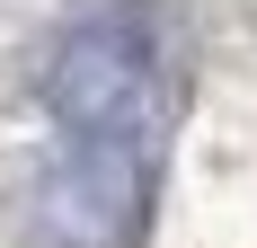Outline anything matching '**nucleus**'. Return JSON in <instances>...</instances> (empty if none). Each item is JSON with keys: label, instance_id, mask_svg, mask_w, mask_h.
<instances>
[{"label": "nucleus", "instance_id": "1", "mask_svg": "<svg viewBox=\"0 0 257 248\" xmlns=\"http://www.w3.org/2000/svg\"><path fill=\"white\" fill-rule=\"evenodd\" d=\"M45 106L62 142L89 151H142L160 115V45L133 9H98L53 36L45 53Z\"/></svg>", "mask_w": 257, "mask_h": 248}, {"label": "nucleus", "instance_id": "2", "mask_svg": "<svg viewBox=\"0 0 257 248\" xmlns=\"http://www.w3.org/2000/svg\"><path fill=\"white\" fill-rule=\"evenodd\" d=\"M36 222L53 248H124L142 222V151H89L62 142V160L45 169Z\"/></svg>", "mask_w": 257, "mask_h": 248}]
</instances>
